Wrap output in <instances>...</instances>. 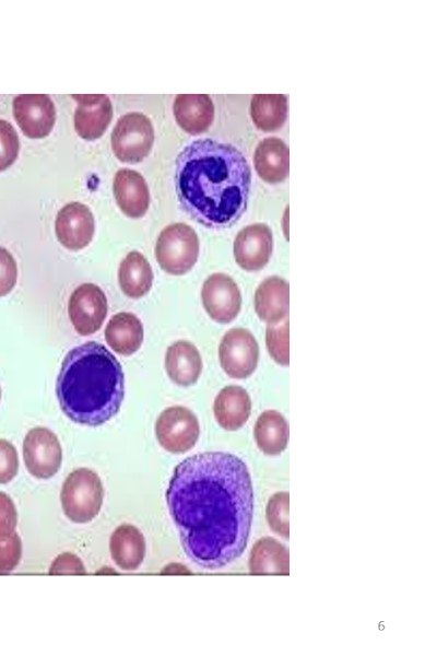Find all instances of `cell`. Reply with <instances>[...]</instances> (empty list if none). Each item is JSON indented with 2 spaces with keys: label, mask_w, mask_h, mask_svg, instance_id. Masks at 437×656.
<instances>
[{
  "label": "cell",
  "mask_w": 437,
  "mask_h": 656,
  "mask_svg": "<svg viewBox=\"0 0 437 656\" xmlns=\"http://www.w3.org/2000/svg\"><path fill=\"white\" fill-rule=\"evenodd\" d=\"M182 549L198 566L221 569L244 552L253 491L245 462L224 452L196 454L178 464L166 491Z\"/></svg>",
  "instance_id": "obj_1"
},
{
  "label": "cell",
  "mask_w": 437,
  "mask_h": 656,
  "mask_svg": "<svg viewBox=\"0 0 437 656\" xmlns=\"http://www.w3.org/2000/svg\"><path fill=\"white\" fill-rule=\"evenodd\" d=\"M250 166L229 143L198 139L178 154L175 187L179 203L192 219L211 229L233 225L245 212Z\"/></svg>",
  "instance_id": "obj_2"
},
{
  "label": "cell",
  "mask_w": 437,
  "mask_h": 656,
  "mask_svg": "<svg viewBox=\"0 0 437 656\" xmlns=\"http://www.w3.org/2000/svg\"><path fill=\"white\" fill-rule=\"evenodd\" d=\"M56 393L61 410L70 420L101 425L120 409L125 396L122 367L105 345L87 341L64 356Z\"/></svg>",
  "instance_id": "obj_3"
},
{
  "label": "cell",
  "mask_w": 437,
  "mask_h": 656,
  "mask_svg": "<svg viewBox=\"0 0 437 656\" xmlns=\"http://www.w3.org/2000/svg\"><path fill=\"white\" fill-rule=\"evenodd\" d=\"M104 499L103 483L96 472L87 468L73 470L64 480L60 493L62 509L74 523L95 518Z\"/></svg>",
  "instance_id": "obj_4"
},
{
  "label": "cell",
  "mask_w": 437,
  "mask_h": 656,
  "mask_svg": "<svg viewBox=\"0 0 437 656\" xmlns=\"http://www.w3.org/2000/svg\"><path fill=\"white\" fill-rule=\"evenodd\" d=\"M199 256V238L186 223H172L158 235L155 257L161 268L169 274L181 276L196 265Z\"/></svg>",
  "instance_id": "obj_5"
},
{
  "label": "cell",
  "mask_w": 437,
  "mask_h": 656,
  "mask_svg": "<svg viewBox=\"0 0 437 656\" xmlns=\"http://www.w3.org/2000/svg\"><path fill=\"white\" fill-rule=\"evenodd\" d=\"M110 141L120 162L139 163L149 155L154 143L152 122L141 113L126 114L118 119Z\"/></svg>",
  "instance_id": "obj_6"
},
{
  "label": "cell",
  "mask_w": 437,
  "mask_h": 656,
  "mask_svg": "<svg viewBox=\"0 0 437 656\" xmlns=\"http://www.w3.org/2000/svg\"><path fill=\"white\" fill-rule=\"evenodd\" d=\"M155 434L160 445L167 452L186 453L196 445L199 438V421L188 408L173 406L158 415Z\"/></svg>",
  "instance_id": "obj_7"
},
{
  "label": "cell",
  "mask_w": 437,
  "mask_h": 656,
  "mask_svg": "<svg viewBox=\"0 0 437 656\" xmlns=\"http://www.w3.org/2000/svg\"><path fill=\"white\" fill-rule=\"evenodd\" d=\"M218 358L222 368L229 377L247 378L258 365V342L249 330L233 328L221 340Z\"/></svg>",
  "instance_id": "obj_8"
},
{
  "label": "cell",
  "mask_w": 437,
  "mask_h": 656,
  "mask_svg": "<svg viewBox=\"0 0 437 656\" xmlns=\"http://www.w3.org/2000/svg\"><path fill=\"white\" fill-rule=\"evenodd\" d=\"M23 458L27 471L37 479H48L60 469L62 449L56 434L37 426L27 432L23 442Z\"/></svg>",
  "instance_id": "obj_9"
},
{
  "label": "cell",
  "mask_w": 437,
  "mask_h": 656,
  "mask_svg": "<svg viewBox=\"0 0 437 656\" xmlns=\"http://www.w3.org/2000/svg\"><path fill=\"white\" fill-rule=\"evenodd\" d=\"M107 298L94 283L79 285L69 298L68 313L75 331L81 336L99 330L107 315Z\"/></svg>",
  "instance_id": "obj_10"
},
{
  "label": "cell",
  "mask_w": 437,
  "mask_h": 656,
  "mask_svg": "<svg viewBox=\"0 0 437 656\" xmlns=\"http://www.w3.org/2000/svg\"><path fill=\"white\" fill-rule=\"evenodd\" d=\"M201 298L208 315L220 324L236 318L241 306V294L236 282L225 273H213L203 282Z\"/></svg>",
  "instance_id": "obj_11"
},
{
  "label": "cell",
  "mask_w": 437,
  "mask_h": 656,
  "mask_svg": "<svg viewBox=\"0 0 437 656\" xmlns=\"http://www.w3.org/2000/svg\"><path fill=\"white\" fill-rule=\"evenodd\" d=\"M13 116L22 132L32 139L47 137L56 122V108L46 94H20L13 99Z\"/></svg>",
  "instance_id": "obj_12"
},
{
  "label": "cell",
  "mask_w": 437,
  "mask_h": 656,
  "mask_svg": "<svg viewBox=\"0 0 437 656\" xmlns=\"http://www.w3.org/2000/svg\"><path fill=\"white\" fill-rule=\"evenodd\" d=\"M95 221L90 208L81 202L64 204L57 213L55 232L59 243L69 250L86 247L94 235Z\"/></svg>",
  "instance_id": "obj_13"
},
{
  "label": "cell",
  "mask_w": 437,
  "mask_h": 656,
  "mask_svg": "<svg viewBox=\"0 0 437 656\" xmlns=\"http://www.w3.org/2000/svg\"><path fill=\"white\" fill-rule=\"evenodd\" d=\"M273 236L264 223H255L241 229L234 241V257L237 265L247 271L262 269L270 260Z\"/></svg>",
  "instance_id": "obj_14"
},
{
  "label": "cell",
  "mask_w": 437,
  "mask_h": 656,
  "mask_svg": "<svg viewBox=\"0 0 437 656\" xmlns=\"http://www.w3.org/2000/svg\"><path fill=\"white\" fill-rule=\"evenodd\" d=\"M78 102L74 112V129L85 140L92 141L102 137L113 118V106L105 94L71 95Z\"/></svg>",
  "instance_id": "obj_15"
},
{
  "label": "cell",
  "mask_w": 437,
  "mask_h": 656,
  "mask_svg": "<svg viewBox=\"0 0 437 656\" xmlns=\"http://www.w3.org/2000/svg\"><path fill=\"white\" fill-rule=\"evenodd\" d=\"M114 196L120 210L130 218L143 216L150 204V192L143 176L137 171L121 168L115 174Z\"/></svg>",
  "instance_id": "obj_16"
},
{
  "label": "cell",
  "mask_w": 437,
  "mask_h": 656,
  "mask_svg": "<svg viewBox=\"0 0 437 656\" xmlns=\"http://www.w3.org/2000/svg\"><path fill=\"white\" fill-rule=\"evenodd\" d=\"M178 126L190 134L209 129L214 118V105L206 94H178L173 105Z\"/></svg>",
  "instance_id": "obj_17"
},
{
  "label": "cell",
  "mask_w": 437,
  "mask_h": 656,
  "mask_svg": "<svg viewBox=\"0 0 437 656\" xmlns=\"http://www.w3.org/2000/svg\"><path fill=\"white\" fill-rule=\"evenodd\" d=\"M213 412L216 422L226 431L240 429L249 419L251 400L240 386L229 385L221 389L214 400Z\"/></svg>",
  "instance_id": "obj_18"
},
{
  "label": "cell",
  "mask_w": 437,
  "mask_h": 656,
  "mask_svg": "<svg viewBox=\"0 0 437 656\" xmlns=\"http://www.w3.org/2000/svg\"><path fill=\"white\" fill-rule=\"evenodd\" d=\"M165 368L168 377L179 386L193 385L202 372L198 349L187 340H178L167 348Z\"/></svg>",
  "instance_id": "obj_19"
},
{
  "label": "cell",
  "mask_w": 437,
  "mask_h": 656,
  "mask_svg": "<svg viewBox=\"0 0 437 656\" xmlns=\"http://www.w3.org/2000/svg\"><path fill=\"white\" fill-rule=\"evenodd\" d=\"M288 300V283L280 277L267 278L255 293L256 313L268 324L280 323L287 317Z\"/></svg>",
  "instance_id": "obj_20"
},
{
  "label": "cell",
  "mask_w": 437,
  "mask_h": 656,
  "mask_svg": "<svg viewBox=\"0 0 437 656\" xmlns=\"http://www.w3.org/2000/svg\"><path fill=\"white\" fill-rule=\"evenodd\" d=\"M257 174L269 184L283 181L288 175L290 151L285 142L270 137L259 142L253 154Z\"/></svg>",
  "instance_id": "obj_21"
},
{
  "label": "cell",
  "mask_w": 437,
  "mask_h": 656,
  "mask_svg": "<svg viewBox=\"0 0 437 656\" xmlns=\"http://www.w3.org/2000/svg\"><path fill=\"white\" fill-rule=\"evenodd\" d=\"M110 555L123 571H134L145 555V540L141 531L129 524L117 527L109 540Z\"/></svg>",
  "instance_id": "obj_22"
},
{
  "label": "cell",
  "mask_w": 437,
  "mask_h": 656,
  "mask_svg": "<svg viewBox=\"0 0 437 656\" xmlns=\"http://www.w3.org/2000/svg\"><path fill=\"white\" fill-rule=\"evenodd\" d=\"M143 326L132 313L121 312L114 315L106 328L105 340L118 354L131 355L143 342Z\"/></svg>",
  "instance_id": "obj_23"
},
{
  "label": "cell",
  "mask_w": 437,
  "mask_h": 656,
  "mask_svg": "<svg viewBox=\"0 0 437 656\" xmlns=\"http://www.w3.org/2000/svg\"><path fill=\"white\" fill-rule=\"evenodd\" d=\"M121 291L131 298L144 296L152 288L153 271L147 259L132 250L122 259L118 270Z\"/></svg>",
  "instance_id": "obj_24"
},
{
  "label": "cell",
  "mask_w": 437,
  "mask_h": 656,
  "mask_svg": "<svg viewBox=\"0 0 437 656\" xmlns=\"http://www.w3.org/2000/svg\"><path fill=\"white\" fill-rule=\"evenodd\" d=\"M253 434L260 450L267 455H279L287 446L288 425L279 411L265 410L257 419Z\"/></svg>",
  "instance_id": "obj_25"
},
{
  "label": "cell",
  "mask_w": 437,
  "mask_h": 656,
  "mask_svg": "<svg viewBox=\"0 0 437 656\" xmlns=\"http://www.w3.org/2000/svg\"><path fill=\"white\" fill-rule=\"evenodd\" d=\"M250 116L259 130H279L287 117V97L283 94H256L251 98Z\"/></svg>",
  "instance_id": "obj_26"
},
{
  "label": "cell",
  "mask_w": 437,
  "mask_h": 656,
  "mask_svg": "<svg viewBox=\"0 0 437 656\" xmlns=\"http://www.w3.org/2000/svg\"><path fill=\"white\" fill-rule=\"evenodd\" d=\"M249 569L256 574H286L290 569L288 552L277 540L264 537L251 550Z\"/></svg>",
  "instance_id": "obj_27"
},
{
  "label": "cell",
  "mask_w": 437,
  "mask_h": 656,
  "mask_svg": "<svg viewBox=\"0 0 437 656\" xmlns=\"http://www.w3.org/2000/svg\"><path fill=\"white\" fill-rule=\"evenodd\" d=\"M265 343L272 359L281 364L288 365V321L268 324Z\"/></svg>",
  "instance_id": "obj_28"
},
{
  "label": "cell",
  "mask_w": 437,
  "mask_h": 656,
  "mask_svg": "<svg viewBox=\"0 0 437 656\" xmlns=\"http://www.w3.org/2000/svg\"><path fill=\"white\" fill-rule=\"evenodd\" d=\"M267 520L271 529L283 538H288V493L277 492L268 503Z\"/></svg>",
  "instance_id": "obj_29"
},
{
  "label": "cell",
  "mask_w": 437,
  "mask_h": 656,
  "mask_svg": "<svg viewBox=\"0 0 437 656\" xmlns=\"http://www.w3.org/2000/svg\"><path fill=\"white\" fill-rule=\"evenodd\" d=\"M20 141L13 126L0 119V172L10 167L19 155Z\"/></svg>",
  "instance_id": "obj_30"
},
{
  "label": "cell",
  "mask_w": 437,
  "mask_h": 656,
  "mask_svg": "<svg viewBox=\"0 0 437 656\" xmlns=\"http://www.w3.org/2000/svg\"><path fill=\"white\" fill-rule=\"evenodd\" d=\"M21 555L22 541L15 531L0 536V574L13 571Z\"/></svg>",
  "instance_id": "obj_31"
},
{
  "label": "cell",
  "mask_w": 437,
  "mask_h": 656,
  "mask_svg": "<svg viewBox=\"0 0 437 656\" xmlns=\"http://www.w3.org/2000/svg\"><path fill=\"white\" fill-rule=\"evenodd\" d=\"M19 471V456L12 443L0 438V484L13 480Z\"/></svg>",
  "instance_id": "obj_32"
},
{
  "label": "cell",
  "mask_w": 437,
  "mask_h": 656,
  "mask_svg": "<svg viewBox=\"0 0 437 656\" xmlns=\"http://www.w3.org/2000/svg\"><path fill=\"white\" fill-rule=\"evenodd\" d=\"M17 280V267L11 253L0 246V297L9 294Z\"/></svg>",
  "instance_id": "obj_33"
},
{
  "label": "cell",
  "mask_w": 437,
  "mask_h": 656,
  "mask_svg": "<svg viewBox=\"0 0 437 656\" xmlns=\"http://www.w3.org/2000/svg\"><path fill=\"white\" fill-rule=\"evenodd\" d=\"M85 567L82 561L73 553L64 552L58 555L49 569L51 575L62 574H85Z\"/></svg>",
  "instance_id": "obj_34"
},
{
  "label": "cell",
  "mask_w": 437,
  "mask_h": 656,
  "mask_svg": "<svg viewBox=\"0 0 437 656\" xmlns=\"http://www.w3.org/2000/svg\"><path fill=\"white\" fill-rule=\"evenodd\" d=\"M17 523V513L11 497L0 492V536L14 531Z\"/></svg>",
  "instance_id": "obj_35"
},
{
  "label": "cell",
  "mask_w": 437,
  "mask_h": 656,
  "mask_svg": "<svg viewBox=\"0 0 437 656\" xmlns=\"http://www.w3.org/2000/svg\"><path fill=\"white\" fill-rule=\"evenodd\" d=\"M0 400H1V387H0Z\"/></svg>",
  "instance_id": "obj_36"
}]
</instances>
